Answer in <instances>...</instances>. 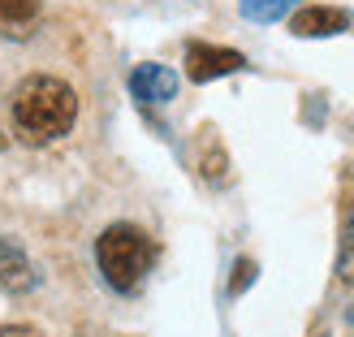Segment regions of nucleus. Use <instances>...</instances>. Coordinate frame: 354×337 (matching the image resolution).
I'll list each match as a JSON object with an SVG mask.
<instances>
[{
    "instance_id": "obj_1",
    "label": "nucleus",
    "mask_w": 354,
    "mask_h": 337,
    "mask_svg": "<svg viewBox=\"0 0 354 337\" xmlns=\"http://www.w3.org/2000/svg\"><path fill=\"white\" fill-rule=\"evenodd\" d=\"M78 121V91L57 74H30L13 91V130L22 143L44 147L74 130Z\"/></svg>"
},
{
    "instance_id": "obj_2",
    "label": "nucleus",
    "mask_w": 354,
    "mask_h": 337,
    "mask_svg": "<svg viewBox=\"0 0 354 337\" xmlns=\"http://www.w3.org/2000/svg\"><path fill=\"white\" fill-rule=\"evenodd\" d=\"M95 264H100V273L113 290L134 294L143 286V277L151 273V264H156V242H151L147 229H138L130 221H117L95 238Z\"/></svg>"
},
{
    "instance_id": "obj_3",
    "label": "nucleus",
    "mask_w": 354,
    "mask_h": 337,
    "mask_svg": "<svg viewBox=\"0 0 354 337\" xmlns=\"http://www.w3.org/2000/svg\"><path fill=\"white\" fill-rule=\"evenodd\" d=\"M242 65H246V57L234 48H216V44H190L186 48V78L190 82H216L225 74H238Z\"/></svg>"
},
{
    "instance_id": "obj_4",
    "label": "nucleus",
    "mask_w": 354,
    "mask_h": 337,
    "mask_svg": "<svg viewBox=\"0 0 354 337\" xmlns=\"http://www.w3.org/2000/svg\"><path fill=\"white\" fill-rule=\"evenodd\" d=\"M35 281H39V273H35L30 255L22 251V242L0 234V294H26L35 290Z\"/></svg>"
},
{
    "instance_id": "obj_5",
    "label": "nucleus",
    "mask_w": 354,
    "mask_h": 337,
    "mask_svg": "<svg viewBox=\"0 0 354 337\" xmlns=\"http://www.w3.org/2000/svg\"><path fill=\"white\" fill-rule=\"evenodd\" d=\"M290 30L298 39H328V35L350 30V13L333 9V5H307V9H298L290 17Z\"/></svg>"
},
{
    "instance_id": "obj_6",
    "label": "nucleus",
    "mask_w": 354,
    "mask_h": 337,
    "mask_svg": "<svg viewBox=\"0 0 354 337\" xmlns=\"http://www.w3.org/2000/svg\"><path fill=\"white\" fill-rule=\"evenodd\" d=\"M130 95L138 104H169L177 95V74L169 65H138L130 74Z\"/></svg>"
},
{
    "instance_id": "obj_7",
    "label": "nucleus",
    "mask_w": 354,
    "mask_h": 337,
    "mask_svg": "<svg viewBox=\"0 0 354 337\" xmlns=\"http://www.w3.org/2000/svg\"><path fill=\"white\" fill-rule=\"evenodd\" d=\"M39 22V0H0V35L5 39H26Z\"/></svg>"
},
{
    "instance_id": "obj_8",
    "label": "nucleus",
    "mask_w": 354,
    "mask_h": 337,
    "mask_svg": "<svg viewBox=\"0 0 354 337\" xmlns=\"http://www.w3.org/2000/svg\"><path fill=\"white\" fill-rule=\"evenodd\" d=\"M337 277L354 286V199H342V251H337Z\"/></svg>"
},
{
    "instance_id": "obj_9",
    "label": "nucleus",
    "mask_w": 354,
    "mask_h": 337,
    "mask_svg": "<svg viewBox=\"0 0 354 337\" xmlns=\"http://www.w3.org/2000/svg\"><path fill=\"white\" fill-rule=\"evenodd\" d=\"M238 9H242V17H246V22H259V26H268V22H277V17H286L290 0H238Z\"/></svg>"
},
{
    "instance_id": "obj_10",
    "label": "nucleus",
    "mask_w": 354,
    "mask_h": 337,
    "mask_svg": "<svg viewBox=\"0 0 354 337\" xmlns=\"http://www.w3.org/2000/svg\"><path fill=\"white\" fill-rule=\"evenodd\" d=\"M225 169H229V156L212 143L207 156H203V177H207V182H225Z\"/></svg>"
},
{
    "instance_id": "obj_11",
    "label": "nucleus",
    "mask_w": 354,
    "mask_h": 337,
    "mask_svg": "<svg viewBox=\"0 0 354 337\" xmlns=\"http://www.w3.org/2000/svg\"><path fill=\"white\" fill-rule=\"evenodd\" d=\"M255 273H259L255 259H238V264H234V281H229V294H242V290L255 281Z\"/></svg>"
},
{
    "instance_id": "obj_12",
    "label": "nucleus",
    "mask_w": 354,
    "mask_h": 337,
    "mask_svg": "<svg viewBox=\"0 0 354 337\" xmlns=\"http://www.w3.org/2000/svg\"><path fill=\"white\" fill-rule=\"evenodd\" d=\"M0 337H44V333L35 329V325H5V329H0Z\"/></svg>"
}]
</instances>
